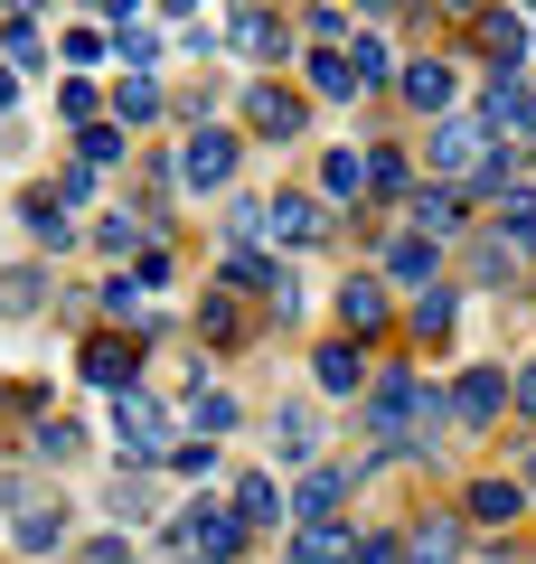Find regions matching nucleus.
I'll return each mask as SVG.
<instances>
[{"instance_id": "nucleus-38", "label": "nucleus", "mask_w": 536, "mask_h": 564, "mask_svg": "<svg viewBox=\"0 0 536 564\" xmlns=\"http://www.w3.org/2000/svg\"><path fill=\"white\" fill-rule=\"evenodd\" d=\"M10 104H20V76H10V66H0V113H10Z\"/></svg>"}, {"instance_id": "nucleus-31", "label": "nucleus", "mask_w": 536, "mask_h": 564, "mask_svg": "<svg viewBox=\"0 0 536 564\" xmlns=\"http://www.w3.org/2000/svg\"><path fill=\"white\" fill-rule=\"evenodd\" d=\"M349 66H357V85H386V76H405V66L386 57V39H349Z\"/></svg>"}, {"instance_id": "nucleus-39", "label": "nucleus", "mask_w": 536, "mask_h": 564, "mask_svg": "<svg viewBox=\"0 0 536 564\" xmlns=\"http://www.w3.org/2000/svg\"><path fill=\"white\" fill-rule=\"evenodd\" d=\"M517 489H527V499H536V452H527V462H517Z\"/></svg>"}, {"instance_id": "nucleus-5", "label": "nucleus", "mask_w": 536, "mask_h": 564, "mask_svg": "<svg viewBox=\"0 0 536 564\" xmlns=\"http://www.w3.org/2000/svg\"><path fill=\"white\" fill-rule=\"evenodd\" d=\"M114 433H122V452H132V462H160V452H170V414H160L151 395H114Z\"/></svg>"}, {"instance_id": "nucleus-9", "label": "nucleus", "mask_w": 536, "mask_h": 564, "mask_svg": "<svg viewBox=\"0 0 536 564\" xmlns=\"http://www.w3.org/2000/svg\"><path fill=\"white\" fill-rule=\"evenodd\" d=\"M405 207H415V236L424 245H442V236H461V226H471V207H461V188H415V198H405Z\"/></svg>"}, {"instance_id": "nucleus-23", "label": "nucleus", "mask_w": 536, "mask_h": 564, "mask_svg": "<svg viewBox=\"0 0 536 564\" xmlns=\"http://www.w3.org/2000/svg\"><path fill=\"white\" fill-rule=\"evenodd\" d=\"M311 95H330V104H349V95H357L349 47H311Z\"/></svg>"}, {"instance_id": "nucleus-12", "label": "nucleus", "mask_w": 536, "mask_h": 564, "mask_svg": "<svg viewBox=\"0 0 536 564\" xmlns=\"http://www.w3.org/2000/svg\"><path fill=\"white\" fill-rule=\"evenodd\" d=\"M10 536H20L29 555H47V545L66 536V518H57V508L39 499V489H20V499H10Z\"/></svg>"}, {"instance_id": "nucleus-36", "label": "nucleus", "mask_w": 536, "mask_h": 564, "mask_svg": "<svg viewBox=\"0 0 536 564\" xmlns=\"http://www.w3.org/2000/svg\"><path fill=\"white\" fill-rule=\"evenodd\" d=\"M508 404H517V414H536V358H527V367L508 377Z\"/></svg>"}, {"instance_id": "nucleus-20", "label": "nucleus", "mask_w": 536, "mask_h": 564, "mask_svg": "<svg viewBox=\"0 0 536 564\" xmlns=\"http://www.w3.org/2000/svg\"><path fill=\"white\" fill-rule=\"evenodd\" d=\"M179 423H189V433H226V423H236V395H226V386H189Z\"/></svg>"}, {"instance_id": "nucleus-3", "label": "nucleus", "mask_w": 536, "mask_h": 564, "mask_svg": "<svg viewBox=\"0 0 536 564\" xmlns=\"http://www.w3.org/2000/svg\"><path fill=\"white\" fill-rule=\"evenodd\" d=\"M170 536L189 545V555H207V564H236V555H245V536H255V527H245L236 508H217V499H199V508H189V518L170 527Z\"/></svg>"}, {"instance_id": "nucleus-22", "label": "nucleus", "mask_w": 536, "mask_h": 564, "mask_svg": "<svg viewBox=\"0 0 536 564\" xmlns=\"http://www.w3.org/2000/svg\"><path fill=\"white\" fill-rule=\"evenodd\" d=\"M386 273H396V282H424V292H433L442 254H433V245H424V236H396V245H386Z\"/></svg>"}, {"instance_id": "nucleus-1", "label": "nucleus", "mask_w": 536, "mask_h": 564, "mask_svg": "<svg viewBox=\"0 0 536 564\" xmlns=\"http://www.w3.org/2000/svg\"><path fill=\"white\" fill-rule=\"evenodd\" d=\"M424 161L442 170V188H490L499 170H508V161H499V141L480 132V113H442L433 132H424Z\"/></svg>"}, {"instance_id": "nucleus-27", "label": "nucleus", "mask_w": 536, "mask_h": 564, "mask_svg": "<svg viewBox=\"0 0 536 564\" xmlns=\"http://www.w3.org/2000/svg\"><path fill=\"white\" fill-rule=\"evenodd\" d=\"M339 311H349V329H386V282H349Z\"/></svg>"}, {"instance_id": "nucleus-24", "label": "nucleus", "mask_w": 536, "mask_h": 564, "mask_svg": "<svg viewBox=\"0 0 536 564\" xmlns=\"http://www.w3.org/2000/svg\"><path fill=\"white\" fill-rule=\"evenodd\" d=\"M226 39H236L245 57H274V47H282V20H274V10H236V20H226Z\"/></svg>"}, {"instance_id": "nucleus-41", "label": "nucleus", "mask_w": 536, "mask_h": 564, "mask_svg": "<svg viewBox=\"0 0 536 564\" xmlns=\"http://www.w3.org/2000/svg\"><path fill=\"white\" fill-rule=\"evenodd\" d=\"M189 564H207V555H189Z\"/></svg>"}, {"instance_id": "nucleus-13", "label": "nucleus", "mask_w": 536, "mask_h": 564, "mask_svg": "<svg viewBox=\"0 0 536 564\" xmlns=\"http://www.w3.org/2000/svg\"><path fill=\"white\" fill-rule=\"evenodd\" d=\"M282 564H357V536H349V527H292Z\"/></svg>"}, {"instance_id": "nucleus-34", "label": "nucleus", "mask_w": 536, "mask_h": 564, "mask_svg": "<svg viewBox=\"0 0 536 564\" xmlns=\"http://www.w3.org/2000/svg\"><path fill=\"white\" fill-rule=\"evenodd\" d=\"M415 329H424V339H442V329H452V282H433V292L415 302Z\"/></svg>"}, {"instance_id": "nucleus-37", "label": "nucleus", "mask_w": 536, "mask_h": 564, "mask_svg": "<svg viewBox=\"0 0 536 564\" xmlns=\"http://www.w3.org/2000/svg\"><path fill=\"white\" fill-rule=\"evenodd\" d=\"M357 564H405V545L396 536H367V545H357Z\"/></svg>"}, {"instance_id": "nucleus-17", "label": "nucleus", "mask_w": 536, "mask_h": 564, "mask_svg": "<svg viewBox=\"0 0 536 564\" xmlns=\"http://www.w3.org/2000/svg\"><path fill=\"white\" fill-rule=\"evenodd\" d=\"M480 39H490L499 76H517V66H527V20H517V10H480Z\"/></svg>"}, {"instance_id": "nucleus-19", "label": "nucleus", "mask_w": 536, "mask_h": 564, "mask_svg": "<svg viewBox=\"0 0 536 564\" xmlns=\"http://www.w3.org/2000/svg\"><path fill=\"white\" fill-rule=\"evenodd\" d=\"M405 564H461V527L452 518H424L415 536H405Z\"/></svg>"}, {"instance_id": "nucleus-21", "label": "nucleus", "mask_w": 536, "mask_h": 564, "mask_svg": "<svg viewBox=\"0 0 536 564\" xmlns=\"http://www.w3.org/2000/svg\"><path fill=\"white\" fill-rule=\"evenodd\" d=\"M499 236H508L517 254L536 245V188H527V180H517V188H499Z\"/></svg>"}, {"instance_id": "nucleus-26", "label": "nucleus", "mask_w": 536, "mask_h": 564, "mask_svg": "<svg viewBox=\"0 0 536 564\" xmlns=\"http://www.w3.org/2000/svg\"><path fill=\"white\" fill-rule=\"evenodd\" d=\"M114 161H122V122L104 113V122H85V132H76V170H114Z\"/></svg>"}, {"instance_id": "nucleus-6", "label": "nucleus", "mask_w": 536, "mask_h": 564, "mask_svg": "<svg viewBox=\"0 0 536 564\" xmlns=\"http://www.w3.org/2000/svg\"><path fill=\"white\" fill-rule=\"evenodd\" d=\"M499 414H508V377H499V367H471V377L452 386V433H490Z\"/></svg>"}, {"instance_id": "nucleus-2", "label": "nucleus", "mask_w": 536, "mask_h": 564, "mask_svg": "<svg viewBox=\"0 0 536 564\" xmlns=\"http://www.w3.org/2000/svg\"><path fill=\"white\" fill-rule=\"evenodd\" d=\"M424 395H433V386H415L405 367H396V377H377V386H367V433H377V462H386V452H415Z\"/></svg>"}, {"instance_id": "nucleus-8", "label": "nucleus", "mask_w": 536, "mask_h": 564, "mask_svg": "<svg viewBox=\"0 0 536 564\" xmlns=\"http://www.w3.org/2000/svg\"><path fill=\"white\" fill-rule=\"evenodd\" d=\"M245 122H255L264 141H292L301 122H311V104H301V95H282V85H255V95H245Z\"/></svg>"}, {"instance_id": "nucleus-29", "label": "nucleus", "mask_w": 536, "mask_h": 564, "mask_svg": "<svg viewBox=\"0 0 536 564\" xmlns=\"http://www.w3.org/2000/svg\"><path fill=\"white\" fill-rule=\"evenodd\" d=\"M320 188H330V198H357V188H367V151H330V161H320Z\"/></svg>"}, {"instance_id": "nucleus-18", "label": "nucleus", "mask_w": 536, "mask_h": 564, "mask_svg": "<svg viewBox=\"0 0 536 564\" xmlns=\"http://www.w3.org/2000/svg\"><path fill=\"white\" fill-rule=\"evenodd\" d=\"M226 508H236L245 527H274V518H292V508H282V489L264 480V470H245V480H236V499H226Z\"/></svg>"}, {"instance_id": "nucleus-33", "label": "nucleus", "mask_w": 536, "mask_h": 564, "mask_svg": "<svg viewBox=\"0 0 536 564\" xmlns=\"http://www.w3.org/2000/svg\"><path fill=\"white\" fill-rule=\"evenodd\" d=\"M367 188H377V198H415V188H405V161H396V151H367Z\"/></svg>"}, {"instance_id": "nucleus-11", "label": "nucleus", "mask_w": 536, "mask_h": 564, "mask_svg": "<svg viewBox=\"0 0 536 564\" xmlns=\"http://www.w3.org/2000/svg\"><path fill=\"white\" fill-rule=\"evenodd\" d=\"M339 499H349V470H311L292 489V527H339Z\"/></svg>"}, {"instance_id": "nucleus-40", "label": "nucleus", "mask_w": 536, "mask_h": 564, "mask_svg": "<svg viewBox=\"0 0 536 564\" xmlns=\"http://www.w3.org/2000/svg\"><path fill=\"white\" fill-rule=\"evenodd\" d=\"M527 141H536V113H527Z\"/></svg>"}, {"instance_id": "nucleus-10", "label": "nucleus", "mask_w": 536, "mask_h": 564, "mask_svg": "<svg viewBox=\"0 0 536 564\" xmlns=\"http://www.w3.org/2000/svg\"><path fill=\"white\" fill-rule=\"evenodd\" d=\"M527 113H536L527 76H499L490 95H480V132H490V141H508V132H517V122H527Z\"/></svg>"}, {"instance_id": "nucleus-16", "label": "nucleus", "mask_w": 536, "mask_h": 564, "mask_svg": "<svg viewBox=\"0 0 536 564\" xmlns=\"http://www.w3.org/2000/svg\"><path fill=\"white\" fill-rule=\"evenodd\" d=\"M517 508H527L517 480H480L471 499H461V518H471V527H517Z\"/></svg>"}, {"instance_id": "nucleus-4", "label": "nucleus", "mask_w": 536, "mask_h": 564, "mask_svg": "<svg viewBox=\"0 0 536 564\" xmlns=\"http://www.w3.org/2000/svg\"><path fill=\"white\" fill-rule=\"evenodd\" d=\"M179 180L199 188V198H217V188L236 180V132H217V122H207V132H189V151H179Z\"/></svg>"}, {"instance_id": "nucleus-30", "label": "nucleus", "mask_w": 536, "mask_h": 564, "mask_svg": "<svg viewBox=\"0 0 536 564\" xmlns=\"http://www.w3.org/2000/svg\"><path fill=\"white\" fill-rule=\"evenodd\" d=\"M151 113H160V85L151 76H122L114 85V122H151Z\"/></svg>"}, {"instance_id": "nucleus-7", "label": "nucleus", "mask_w": 536, "mask_h": 564, "mask_svg": "<svg viewBox=\"0 0 536 564\" xmlns=\"http://www.w3.org/2000/svg\"><path fill=\"white\" fill-rule=\"evenodd\" d=\"M396 85H405V104H415V113H433V122L452 113V95H461L452 57H405V76H396Z\"/></svg>"}, {"instance_id": "nucleus-25", "label": "nucleus", "mask_w": 536, "mask_h": 564, "mask_svg": "<svg viewBox=\"0 0 536 564\" xmlns=\"http://www.w3.org/2000/svg\"><path fill=\"white\" fill-rule=\"evenodd\" d=\"M85 377L114 386V395H132V348H122V339H95V348H85Z\"/></svg>"}, {"instance_id": "nucleus-28", "label": "nucleus", "mask_w": 536, "mask_h": 564, "mask_svg": "<svg viewBox=\"0 0 536 564\" xmlns=\"http://www.w3.org/2000/svg\"><path fill=\"white\" fill-rule=\"evenodd\" d=\"M274 452H282V462H311V452H320V423L282 404V423H274Z\"/></svg>"}, {"instance_id": "nucleus-15", "label": "nucleus", "mask_w": 536, "mask_h": 564, "mask_svg": "<svg viewBox=\"0 0 536 564\" xmlns=\"http://www.w3.org/2000/svg\"><path fill=\"white\" fill-rule=\"evenodd\" d=\"M320 226H330V217H320L311 198H264V236H274V245H311Z\"/></svg>"}, {"instance_id": "nucleus-14", "label": "nucleus", "mask_w": 536, "mask_h": 564, "mask_svg": "<svg viewBox=\"0 0 536 564\" xmlns=\"http://www.w3.org/2000/svg\"><path fill=\"white\" fill-rule=\"evenodd\" d=\"M311 377L330 386V395H357V386H367V358H357V339H320V348H311Z\"/></svg>"}, {"instance_id": "nucleus-35", "label": "nucleus", "mask_w": 536, "mask_h": 564, "mask_svg": "<svg viewBox=\"0 0 536 564\" xmlns=\"http://www.w3.org/2000/svg\"><path fill=\"white\" fill-rule=\"evenodd\" d=\"M66 452H76V423L47 414V423H39V462H66Z\"/></svg>"}, {"instance_id": "nucleus-32", "label": "nucleus", "mask_w": 536, "mask_h": 564, "mask_svg": "<svg viewBox=\"0 0 536 564\" xmlns=\"http://www.w3.org/2000/svg\"><path fill=\"white\" fill-rule=\"evenodd\" d=\"M0 47H10L20 66H39V57H47V47H39V20H29V10H10V20H0Z\"/></svg>"}]
</instances>
